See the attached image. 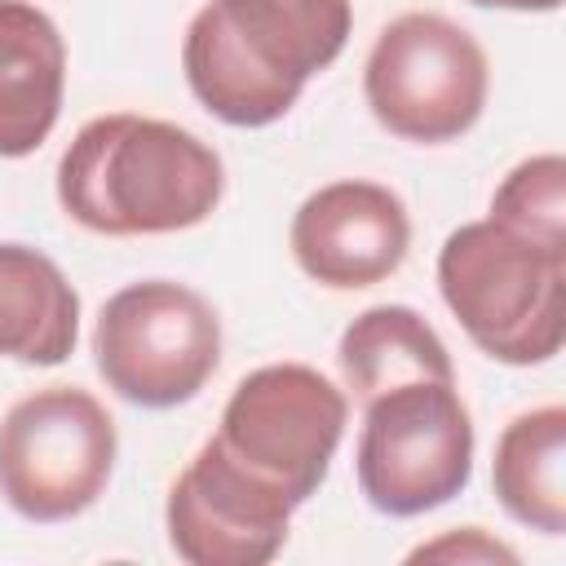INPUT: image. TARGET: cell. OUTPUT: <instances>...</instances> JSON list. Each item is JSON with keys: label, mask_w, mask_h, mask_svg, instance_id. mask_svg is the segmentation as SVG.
Listing matches in <instances>:
<instances>
[{"label": "cell", "mask_w": 566, "mask_h": 566, "mask_svg": "<svg viewBox=\"0 0 566 566\" xmlns=\"http://www.w3.org/2000/svg\"><path fill=\"white\" fill-rule=\"evenodd\" d=\"M226 195L221 155L168 119L115 111L88 119L57 164V199L93 234H177Z\"/></svg>", "instance_id": "1"}, {"label": "cell", "mask_w": 566, "mask_h": 566, "mask_svg": "<svg viewBox=\"0 0 566 566\" xmlns=\"http://www.w3.org/2000/svg\"><path fill=\"white\" fill-rule=\"evenodd\" d=\"M349 0H208L181 40L190 93L234 128L283 119L349 44Z\"/></svg>", "instance_id": "2"}, {"label": "cell", "mask_w": 566, "mask_h": 566, "mask_svg": "<svg viewBox=\"0 0 566 566\" xmlns=\"http://www.w3.org/2000/svg\"><path fill=\"white\" fill-rule=\"evenodd\" d=\"M438 292L469 340L495 363L535 367L566 340V252L491 217L447 234Z\"/></svg>", "instance_id": "3"}, {"label": "cell", "mask_w": 566, "mask_h": 566, "mask_svg": "<svg viewBox=\"0 0 566 566\" xmlns=\"http://www.w3.org/2000/svg\"><path fill=\"white\" fill-rule=\"evenodd\" d=\"M358 486L385 517H420L473 478V420L455 380H407L363 402Z\"/></svg>", "instance_id": "4"}, {"label": "cell", "mask_w": 566, "mask_h": 566, "mask_svg": "<svg viewBox=\"0 0 566 566\" xmlns=\"http://www.w3.org/2000/svg\"><path fill=\"white\" fill-rule=\"evenodd\" d=\"M93 358L124 402L168 411L212 380L221 363V318L195 287L142 279L102 305Z\"/></svg>", "instance_id": "5"}, {"label": "cell", "mask_w": 566, "mask_h": 566, "mask_svg": "<svg viewBox=\"0 0 566 566\" xmlns=\"http://www.w3.org/2000/svg\"><path fill=\"white\" fill-rule=\"evenodd\" d=\"M491 66L482 44L447 13L394 18L363 66V97L380 128L402 142L438 146L469 133L486 106Z\"/></svg>", "instance_id": "6"}, {"label": "cell", "mask_w": 566, "mask_h": 566, "mask_svg": "<svg viewBox=\"0 0 566 566\" xmlns=\"http://www.w3.org/2000/svg\"><path fill=\"white\" fill-rule=\"evenodd\" d=\"M115 451V420L88 389H35L0 420V495L27 522L80 517L106 491Z\"/></svg>", "instance_id": "7"}, {"label": "cell", "mask_w": 566, "mask_h": 566, "mask_svg": "<svg viewBox=\"0 0 566 566\" xmlns=\"http://www.w3.org/2000/svg\"><path fill=\"white\" fill-rule=\"evenodd\" d=\"M345 420L349 402L323 371L305 363H270L234 385L217 442L301 509L323 486Z\"/></svg>", "instance_id": "8"}, {"label": "cell", "mask_w": 566, "mask_h": 566, "mask_svg": "<svg viewBox=\"0 0 566 566\" xmlns=\"http://www.w3.org/2000/svg\"><path fill=\"white\" fill-rule=\"evenodd\" d=\"M296 504L243 469L217 438L177 473L168 491V544L190 566H265L292 526Z\"/></svg>", "instance_id": "9"}, {"label": "cell", "mask_w": 566, "mask_h": 566, "mask_svg": "<svg viewBox=\"0 0 566 566\" xmlns=\"http://www.w3.org/2000/svg\"><path fill=\"white\" fill-rule=\"evenodd\" d=\"M411 248L407 203L380 181H332L318 186L292 217L296 265L336 292L371 287L389 279Z\"/></svg>", "instance_id": "10"}, {"label": "cell", "mask_w": 566, "mask_h": 566, "mask_svg": "<svg viewBox=\"0 0 566 566\" xmlns=\"http://www.w3.org/2000/svg\"><path fill=\"white\" fill-rule=\"evenodd\" d=\"M66 44L31 0H0V159L31 155L62 115Z\"/></svg>", "instance_id": "11"}, {"label": "cell", "mask_w": 566, "mask_h": 566, "mask_svg": "<svg viewBox=\"0 0 566 566\" xmlns=\"http://www.w3.org/2000/svg\"><path fill=\"white\" fill-rule=\"evenodd\" d=\"M80 336V296L62 265L27 243H0V358L57 367Z\"/></svg>", "instance_id": "12"}, {"label": "cell", "mask_w": 566, "mask_h": 566, "mask_svg": "<svg viewBox=\"0 0 566 566\" xmlns=\"http://www.w3.org/2000/svg\"><path fill=\"white\" fill-rule=\"evenodd\" d=\"M504 513L539 535L566 531V407L548 402L504 424L491 460Z\"/></svg>", "instance_id": "13"}, {"label": "cell", "mask_w": 566, "mask_h": 566, "mask_svg": "<svg viewBox=\"0 0 566 566\" xmlns=\"http://www.w3.org/2000/svg\"><path fill=\"white\" fill-rule=\"evenodd\" d=\"M336 363L358 402L407 385V380H455L442 336L411 305H371L363 310L336 345Z\"/></svg>", "instance_id": "14"}, {"label": "cell", "mask_w": 566, "mask_h": 566, "mask_svg": "<svg viewBox=\"0 0 566 566\" xmlns=\"http://www.w3.org/2000/svg\"><path fill=\"white\" fill-rule=\"evenodd\" d=\"M491 221L566 252V159L544 150L509 168L491 195Z\"/></svg>", "instance_id": "15"}, {"label": "cell", "mask_w": 566, "mask_h": 566, "mask_svg": "<svg viewBox=\"0 0 566 566\" xmlns=\"http://www.w3.org/2000/svg\"><path fill=\"white\" fill-rule=\"evenodd\" d=\"M411 562H473V566L504 562V566H517V553L509 544L491 539L482 526H460V531H447V535L411 548Z\"/></svg>", "instance_id": "16"}, {"label": "cell", "mask_w": 566, "mask_h": 566, "mask_svg": "<svg viewBox=\"0 0 566 566\" xmlns=\"http://www.w3.org/2000/svg\"><path fill=\"white\" fill-rule=\"evenodd\" d=\"M478 9H513V13H553L562 9V0H469Z\"/></svg>", "instance_id": "17"}]
</instances>
